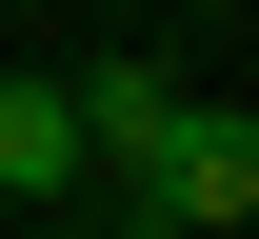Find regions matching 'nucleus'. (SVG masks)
Wrapping results in <instances>:
<instances>
[{
	"label": "nucleus",
	"instance_id": "nucleus-2",
	"mask_svg": "<svg viewBox=\"0 0 259 239\" xmlns=\"http://www.w3.org/2000/svg\"><path fill=\"white\" fill-rule=\"evenodd\" d=\"M80 80H0V200H80Z\"/></svg>",
	"mask_w": 259,
	"mask_h": 239
},
{
	"label": "nucleus",
	"instance_id": "nucleus-1",
	"mask_svg": "<svg viewBox=\"0 0 259 239\" xmlns=\"http://www.w3.org/2000/svg\"><path fill=\"white\" fill-rule=\"evenodd\" d=\"M120 219H140V239H220V219H259V120H239V100H180V120L120 160Z\"/></svg>",
	"mask_w": 259,
	"mask_h": 239
},
{
	"label": "nucleus",
	"instance_id": "nucleus-3",
	"mask_svg": "<svg viewBox=\"0 0 259 239\" xmlns=\"http://www.w3.org/2000/svg\"><path fill=\"white\" fill-rule=\"evenodd\" d=\"M160 120H180V80H160V60H100V80H80V160H100V179H120Z\"/></svg>",
	"mask_w": 259,
	"mask_h": 239
}]
</instances>
